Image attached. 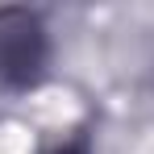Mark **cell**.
<instances>
[{
	"mask_svg": "<svg viewBox=\"0 0 154 154\" xmlns=\"http://www.w3.org/2000/svg\"><path fill=\"white\" fill-rule=\"evenodd\" d=\"M46 63L42 21L25 8H0V92L29 88Z\"/></svg>",
	"mask_w": 154,
	"mask_h": 154,
	"instance_id": "cell-1",
	"label": "cell"
}]
</instances>
